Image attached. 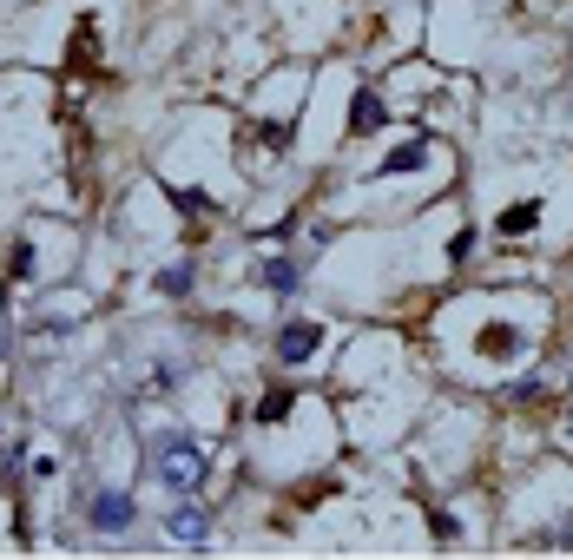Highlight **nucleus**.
<instances>
[{"label": "nucleus", "mask_w": 573, "mask_h": 560, "mask_svg": "<svg viewBox=\"0 0 573 560\" xmlns=\"http://www.w3.org/2000/svg\"><path fill=\"white\" fill-rule=\"evenodd\" d=\"M290 402H297L290 389H271V396L257 402V422H284V416H290Z\"/></svg>", "instance_id": "1a4fd4ad"}, {"label": "nucleus", "mask_w": 573, "mask_h": 560, "mask_svg": "<svg viewBox=\"0 0 573 560\" xmlns=\"http://www.w3.org/2000/svg\"><path fill=\"white\" fill-rule=\"evenodd\" d=\"M534 224H541V205H534V198H527V205H508L501 211V238H521V231H534Z\"/></svg>", "instance_id": "6e6552de"}, {"label": "nucleus", "mask_w": 573, "mask_h": 560, "mask_svg": "<svg viewBox=\"0 0 573 560\" xmlns=\"http://www.w3.org/2000/svg\"><path fill=\"white\" fill-rule=\"evenodd\" d=\"M534 396H541V383H534V376H521V383L508 389V402H534Z\"/></svg>", "instance_id": "f8f14e48"}, {"label": "nucleus", "mask_w": 573, "mask_h": 560, "mask_svg": "<svg viewBox=\"0 0 573 560\" xmlns=\"http://www.w3.org/2000/svg\"><path fill=\"white\" fill-rule=\"evenodd\" d=\"M159 290H165V297H185V290H191V264H172V271H159Z\"/></svg>", "instance_id": "9d476101"}, {"label": "nucleus", "mask_w": 573, "mask_h": 560, "mask_svg": "<svg viewBox=\"0 0 573 560\" xmlns=\"http://www.w3.org/2000/svg\"><path fill=\"white\" fill-rule=\"evenodd\" d=\"M14 277H33V244H14Z\"/></svg>", "instance_id": "ddd939ff"}, {"label": "nucleus", "mask_w": 573, "mask_h": 560, "mask_svg": "<svg viewBox=\"0 0 573 560\" xmlns=\"http://www.w3.org/2000/svg\"><path fill=\"white\" fill-rule=\"evenodd\" d=\"M86 521H93L99 534H126V528H132V495H119V488H99V495L86 501Z\"/></svg>", "instance_id": "f03ea898"}, {"label": "nucleus", "mask_w": 573, "mask_h": 560, "mask_svg": "<svg viewBox=\"0 0 573 560\" xmlns=\"http://www.w3.org/2000/svg\"><path fill=\"white\" fill-rule=\"evenodd\" d=\"M165 528H172L178 541H211V514H205V508H191V501H178V508L165 514Z\"/></svg>", "instance_id": "20e7f679"}, {"label": "nucleus", "mask_w": 573, "mask_h": 560, "mask_svg": "<svg viewBox=\"0 0 573 560\" xmlns=\"http://www.w3.org/2000/svg\"><path fill=\"white\" fill-rule=\"evenodd\" d=\"M152 475H159L165 488H178V495H191V488H205L211 455L191 442V435H152Z\"/></svg>", "instance_id": "f257e3e1"}, {"label": "nucleus", "mask_w": 573, "mask_h": 560, "mask_svg": "<svg viewBox=\"0 0 573 560\" xmlns=\"http://www.w3.org/2000/svg\"><path fill=\"white\" fill-rule=\"evenodd\" d=\"M257 284L290 297V290H297V264H290V257H264V264H257Z\"/></svg>", "instance_id": "423d86ee"}, {"label": "nucleus", "mask_w": 573, "mask_h": 560, "mask_svg": "<svg viewBox=\"0 0 573 560\" xmlns=\"http://www.w3.org/2000/svg\"><path fill=\"white\" fill-rule=\"evenodd\" d=\"M429 159V145L422 139H409V145H396V152H389V159H382V178H396V172H415V165Z\"/></svg>", "instance_id": "0eeeda50"}, {"label": "nucleus", "mask_w": 573, "mask_h": 560, "mask_svg": "<svg viewBox=\"0 0 573 560\" xmlns=\"http://www.w3.org/2000/svg\"><path fill=\"white\" fill-rule=\"evenodd\" d=\"M382 119H389V106H382V99L363 86V93L350 99V132H382Z\"/></svg>", "instance_id": "39448f33"}, {"label": "nucleus", "mask_w": 573, "mask_h": 560, "mask_svg": "<svg viewBox=\"0 0 573 560\" xmlns=\"http://www.w3.org/2000/svg\"><path fill=\"white\" fill-rule=\"evenodd\" d=\"M508 343H514V330H501V323L481 336V350H488V356H508Z\"/></svg>", "instance_id": "9b49d317"}, {"label": "nucleus", "mask_w": 573, "mask_h": 560, "mask_svg": "<svg viewBox=\"0 0 573 560\" xmlns=\"http://www.w3.org/2000/svg\"><path fill=\"white\" fill-rule=\"evenodd\" d=\"M323 350V330L317 323H284V330H277V363H310V356Z\"/></svg>", "instance_id": "7ed1b4c3"}]
</instances>
